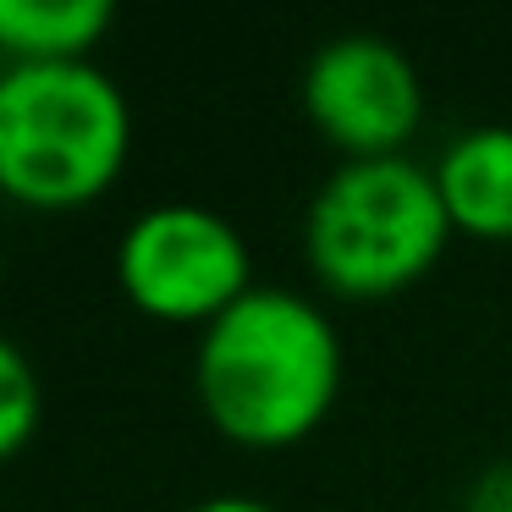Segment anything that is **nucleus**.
<instances>
[{
  "instance_id": "obj_1",
  "label": "nucleus",
  "mask_w": 512,
  "mask_h": 512,
  "mask_svg": "<svg viewBox=\"0 0 512 512\" xmlns=\"http://www.w3.org/2000/svg\"><path fill=\"white\" fill-rule=\"evenodd\" d=\"M193 397L215 435L243 452H287L342 397V331L292 287H254L193 347Z\"/></svg>"
},
{
  "instance_id": "obj_2",
  "label": "nucleus",
  "mask_w": 512,
  "mask_h": 512,
  "mask_svg": "<svg viewBox=\"0 0 512 512\" xmlns=\"http://www.w3.org/2000/svg\"><path fill=\"white\" fill-rule=\"evenodd\" d=\"M133 105L100 61L0 67V199L83 210L122 182Z\"/></svg>"
},
{
  "instance_id": "obj_3",
  "label": "nucleus",
  "mask_w": 512,
  "mask_h": 512,
  "mask_svg": "<svg viewBox=\"0 0 512 512\" xmlns=\"http://www.w3.org/2000/svg\"><path fill=\"white\" fill-rule=\"evenodd\" d=\"M452 237L430 166L408 155L342 160L303 210V265L331 298L375 303L419 287Z\"/></svg>"
},
{
  "instance_id": "obj_4",
  "label": "nucleus",
  "mask_w": 512,
  "mask_h": 512,
  "mask_svg": "<svg viewBox=\"0 0 512 512\" xmlns=\"http://www.w3.org/2000/svg\"><path fill=\"white\" fill-rule=\"evenodd\" d=\"M116 287L144 320L204 331L259 287L254 248L232 215L166 199L138 210L116 237Z\"/></svg>"
},
{
  "instance_id": "obj_5",
  "label": "nucleus",
  "mask_w": 512,
  "mask_h": 512,
  "mask_svg": "<svg viewBox=\"0 0 512 512\" xmlns=\"http://www.w3.org/2000/svg\"><path fill=\"white\" fill-rule=\"evenodd\" d=\"M298 100L309 127L342 160L408 155L424 122V78L413 56L397 39L369 34V28L336 34L314 50L303 67Z\"/></svg>"
},
{
  "instance_id": "obj_6",
  "label": "nucleus",
  "mask_w": 512,
  "mask_h": 512,
  "mask_svg": "<svg viewBox=\"0 0 512 512\" xmlns=\"http://www.w3.org/2000/svg\"><path fill=\"white\" fill-rule=\"evenodd\" d=\"M430 171L457 237L512 243V127L507 122L463 127Z\"/></svg>"
},
{
  "instance_id": "obj_7",
  "label": "nucleus",
  "mask_w": 512,
  "mask_h": 512,
  "mask_svg": "<svg viewBox=\"0 0 512 512\" xmlns=\"http://www.w3.org/2000/svg\"><path fill=\"white\" fill-rule=\"evenodd\" d=\"M111 28V0H0V61L6 67L94 61Z\"/></svg>"
},
{
  "instance_id": "obj_8",
  "label": "nucleus",
  "mask_w": 512,
  "mask_h": 512,
  "mask_svg": "<svg viewBox=\"0 0 512 512\" xmlns=\"http://www.w3.org/2000/svg\"><path fill=\"white\" fill-rule=\"evenodd\" d=\"M45 424V386L39 369L12 336L0 331V463H12L17 452H28V441Z\"/></svg>"
},
{
  "instance_id": "obj_9",
  "label": "nucleus",
  "mask_w": 512,
  "mask_h": 512,
  "mask_svg": "<svg viewBox=\"0 0 512 512\" xmlns=\"http://www.w3.org/2000/svg\"><path fill=\"white\" fill-rule=\"evenodd\" d=\"M463 512H512V463H490L485 474H474Z\"/></svg>"
},
{
  "instance_id": "obj_10",
  "label": "nucleus",
  "mask_w": 512,
  "mask_h": 512,
  "mask_svg": "<svg viewBox=\"0 0 512 512\" xmlns=\"http://www.w3.org/2000/svg\"><path fill=\"white\" fill-rule=\"evenodd\" d=\"M182 512H281V507H270V501H259V496L221 490V496H204V501H193V507H182Z\"/></svg>"
}]
</instances>
